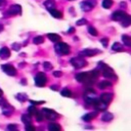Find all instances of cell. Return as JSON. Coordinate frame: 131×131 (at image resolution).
Returning <instances> with one entry per match:
<instances>
[{"label": "cell", "mask_w": 131, "mask_h": 131, "mask_svg": "<svg viewBox=\"0 0 131 131\" xmlns=\"http://www.w3.org/2000/svg\"><path fill=\"white\" fill-rule=\"evenodd\" d=\"M99 74H100V72H99L98 69L92 70L90 72L79 73V74L76 75V80L80 83L85 84L86 86H91L97 81V79L99 77Z\"/></svg>", "instance_id": "6da1fadb"}, {"label": "cell", "mask_w": 131, "mask_h": 131, "mask_svg": "<svg viewBox=\"0 0 131 131\" xmlns=\"http://www.w3.org/2000/svg\"><path fill=\"white\" fill-rule=\"evenodd\" d=\"M97 69L99 70V72L102 73V75L106 79H108V80H116L117 79V76H116L114 70L112 68H110L107 64L103 63L102 61H99L97 63Z\"/></svg>", "instance_id": "7a4b0ae2"}, {"label": "cell", "mask_w": 131, "mask_h": 131, "mask_svg": "<svg viewBox=\"0 0 131 131\" xmlns=\"http://www.w3.org/2000/svg\"><path fill=\"white\" fill-rule=\"evenodd\" d=\"M83 98H84V101L87 103V104H90V105H94L99 99L95 93V91L91 88H88L86 89V91L84 92L83 94Z\"/></svg>", "instance_id": "3957f363"}, {"label": "cell", "mask_w": 131, "mask_h": 131, "mask_svg": "<svg viewBox=\"0 0 131 131\" xmlns=\"http://www.w3.org/2000/svg\"><path fill=\"white\" fill-rule=\"evenodd\" d=\"M54 49L56 51V53L60 54V55H68L71 52V48L67 43L63 42H56V44L54 45Z\"/></svg>", "instance_id": "277c9868"}, {"label": "cell", "mask_w": 131, "mask_h": 131, "mask_svg": "<svg viewBox=\"0 0 131 131\" xmlns=\"http://www.w3.org/2000/svg\"><path fill=\"white\" fill-rule=\"evenodd\" d=\"M70 62L75 69H81L87 66V61L83 57H74L70 60Z\"/></svg>", "instance_id": "5b68a950"}, {"label": "cell", "mask_w": 131, "mask_h": 131, "mask_svg": "<svg viewBox=\"0 0 131 131\" xmlns=\"http://www.w3.org/2000/svg\"><path fill=\"white\" fill-rule=\"evenodd\" d=\"M42 114H43L44 118H46L49 121H55L59 117L57 113H55L53 110H49V108H43Z\"/></svg>", "instance_id": "8992f818"}, {"label": "cell", "mask_w": 131, "mask_h": 131, "mask_svg": "<svg viewBox=\"0 0 131 131\" xmlns=\"http://www.w3.org/2000/svg\"><path fill=\"white\" fill-rule=\"evenodd\" d=\"M46 82H47V77H46V75H45L44 73L39 72V73L36 75V77H35V84H36V86H38V87H43V86H45Z\"/></svg>", "instance_id": "52a82bcc"}, {"label": "cell", "mask_w": 131, "mask_h": 131, "mask_svg": "<svg viewBox=\"0 0 131 131\" xmlns=\"http://www.w3.org/2000/svg\"><path fill=\"white\" fill-rule=\"evenodd\" d=\"M96 5V2L94 0H84L82 3H81V8L83 11H89L91 9L94 8V6Z\"/></svg>", "instance_id": "ba28073f"}, {"label": "cell", "mask_w": 131, "mask_h": 131, "mask_svg": "<svg viewBox=\"0 0 131 131\" xmlns=\"http://www.w3.org/2000/svg\"><path fill=\"white\" fill-rule=\"evenodd\" d=\"M1 69L2 71L7 74L8 76H15L16 75V70L15 68L12 66V64H9V63H6V64H2L1 66Z\"/></svg>", "instance_id": "9c48e42d"}, {"label": "cell", "mask_w": 131, "mask_h": 131, "mask_svg": "<svg viewBox=\"0 0 131 131\" xmlns=\"http://www.w3.org/2000/svg\"><path fill=\"white\" fill-rule=\"evenodd\" d=\"M7 13L9 15H17V14H20L21 13V6L18 5V4H13L11 5L8 10H7Z\"/></svg>", "instance_id": "30bf717a"}, {"label": "cell", "mask_w": 131, "mask_h": 131, "mask_svg": "<svg viewBox=\"0 0 131 131\" xmlns=\"http://www.w3.org/2000/svg\"><path fill=\"white\" fill-rule=\"evenodd\" d=\"M127 15V13L123 10H117L112 14V19L116 20V21H121L125 16Z\"/></svg>", "instance_id": "8fae6325"}, {"label": "cell", "mask_w": 131, "mask_h": 131, "mask_svg": "<svg viewBox=\"0 0 131 131\" xmlns=\"http://www.w3.org/2000/svg\"><path fill=\"white\" fill-rule=\"evenodd\" d=\"M1 106H2V113H3L6 117H10V116L12 115V113L14 112V108H13L10 104H8L7 102H6L5 104L1 105Z\"/></svg>", "instance_id": "7c38bea8"}, {"label": "cell", "mask_w": 131, "mask_h": 131, "mask_svg": "<svg viewBox=\"0 0 131 131\" xmlns=\"http://www.w3.org/2000/svg\"><path fill=\"white\" fill-rule=\"evenodd\" d=\"M97 53H99L98 49H84L80 52V55H82V56H94Z\"/></svg>", "instance_id": "4fadbf2b"}, {"label": "cell", "mask_w": 131, "mask_h": 131, "mask_svg": "<svg viewBox=\"0 0 131 131\" xmlns=\"http://www.w3.org/2000/svg\"><path fill=\"white\" fill-rule=\"evenodd\" d=\"M113 97H114L113 93L104 92V93H102V94L99 96V100H101V101H103V102H105V103H107V104H108V103L112 101Z\"/></svg>", "instance_id": "5bb4252c"}, {"label": "cell", "mask_w": 131, "mask_h": 131, "mask_svg": "<svg viewBox=\"0 0 131 131\" xmlns=\"http://www.w3.org/2000/svg\"><path fill=\"white\" fill-rule=\"evenodd\" d=\"M10 56V50L8 47H2L0 48V57L2 59H7Z\"/></svg>", "instance_id": "9a60e30c"}, {"label": "cell", "mask_w": 131, "mask_h": 131, "mask_svg": "<svg viewBox=\"0 0 131 131\" xmlns=\"http://www.w3.org/2000/svg\"><path fill=\"white\" fill-rule=\"evenodd\" d=\"M93 106L95 107L96 111L101 112V111H105V110H106V107H107V103H105V102H103V101H101V100H98Z\"/></svg>", "instance_id": "2e32d148"}, {"label": "cell", "mask_w": 131, "mask_h": 131, "mask_svg": "<svg viewBox=\"0 0 131 131\" xmlns=\"http://www.w3.org/2000/svg\"><path fill=\"white\" fill-rule=\"evenodd\" d=\"M96 116H97V111H96V112H92V113H88V114L84 115V116L82 117V119H83L85 122H90V121L93 120Z\"/></svg>", "instance_id": "e0dca14e"}, {"label": "cell", "mask_w": 131, "mask_h": 131, "mask_svg": "<svg viewBox=\"0 0 131 131\" xmlns=\"http://www.w3.org/2000/svg\"><path fill=\"white\" fill-rule=\"evenodd\" d=\"M48 11H49L50 14H51L53 17H55V18H61V17H62V13H61L59 10L55 9V7H53V8H49Z\"/></svg>", "instance_id": "ac0fdd59"}, {"label": "cell", "mask_w": 131, "mask_h": 131, "mask_svg": "<svg viewBox=\"0 0 131 131\" xmlns=\"http://www.w3.org/2000/svg\"><path fill=\"white\" fill-rule=\"evenodd\" d=\"M113 119H114V115L112 113H108V112L103 113L102 116H101V120L103 122H111Z\"/></svg>", "instance_id": "d6986e66"}, {"label": "cell", "mask_w": 131, "mask_h": 131, "mask_svg": "<svg viewBox=\"0 0 131 131\" xmlns=\"http://www.w3.org/2000/svg\"><path fill=\"white\" fill-rule=\"evenodd\" d=\"M47 37H48V39H49L51 42H54V43L60 41V36L57 35V34H54V33H49V34H47Z\"/></svg>", "instance_id": "ffe728a7"}, {"label": "cell", "mask_w": 131, "mask_h": 131, "mask_svg": "<svg viewBox=\"0 0 131 131\" xmlns=\"http://www.w3.org/2000/svg\"><path fill=\"white\" fill-rule=\"evenodd\" d=\"M21 121L25 123V125L32 124V116L30 114H24L21 115Z\"/></svg>", "instance_id": "44dd1931"}, {"label": "cell", "mask_w": 131, "mask_h": 131, "mask_svg": "<svg viewBox=\"0 0 131 131\" xmlns=\"http://www.w3.org/2000/svg\"><path fill=\"white\" fill-rule=\"evenodd\" d=\"M130 24H131V17H130V15L129 14H127L122 20H121V25H122V27H124V28H127V27H129L130 26Z\"/></svg>", "instance_id": "7402d4cb"}, {"label": "cell", "mask_w": 131, "mask_h": 131, "mask_svg": "<svg viewBox=\"0 0 131 131\" xmlns=\"http://www.w3.org/2000/svg\"><path fill=\"white\" fill-rule=\"evenodd\" d=\"M112 50H114V51H116V52H121V51H124V47H123V45H122L121 43L116 42V43L113 44Z\"/></svg>", "instance_id": "603a6c76"}, {"label": "cell", "mask_w": 131, "mask_h": 131, "mask_svg": "<svg viewBox=\"0 0 131 131\" xmlns=\"http://www.w3.org/2000/svg\"><path fill=\"white\" fill-rule=\"evenodd\" d=\"M98 88L99 89H105L106 87H111L112 86V83H111V81H108V80H103V81H101L100 83H98Z\"/></svg>", "instance_id": "cb8c5ba5"}, {"label": "cell", "mask_w": 131, "mask_h": 131, "mask_svg": "<svg viewBox=\"0 0 131 131\" xmlns=\"http://www.w3.org/2000/svg\"><path fill=\"white\" fill-rule=\"evenodd\" d=\"M122 41H123V43H124L126 46H128V47L131 46V37H130V36H128V35H123V36H122Z\"/></svg>", "instance_id": "d4e9b609"}, {"label": "cell", "mask_w": 131, "mask_h": 131, "mask_svg": "<svg viewBox=\"0 0 131 131\" xmlns=\"http://www.w3.org/2000/svg\"><path fill=\"white\" fill-rule=\"evenodd\" d=\"M60 94H61L62 96H66V97H72V96H73V93H72V91H71L69 88H63V89H61Z\"/></svg>", "instance_id": "484cf974"}, {"label": "cell", "mask_w": 131, "mask_h": 131, "mask_svg": "<svg viewBox=\"0 0 131 131\" xmlns=\"http://www.w3.org/2000/svg\"><path fill=\"white\" fill-rule=\"evenodd\" d=\"M49 130H52V131H55V130H61V127L57 124V123H50L48 124V127H47Z\"/></svg>", "instance_id": "4316f807"}, {"label": "cell", "mask_w": 131, "mask_h": 131, "mask_svg": "<svg viewBox=\"0 0 131 131\" xmlns=\"http://www.w3.org/2000/svg\"><path fill=\"white\" fill-rule=\"evenodd\" d=\"M113 4H114V1L113 0H103L102 1V7L103 8H106V9L111 8L113 6Z\"/></svg>", "instance_id": "83f0119b"}, {"label": "cell", "mask_w": 131, "mask_h": 131, "mask_svg": "<svg viewBox=\"0 0 131 131\" xmlns=\"http://www.w3.org/2000/svg\"><path fill=\"white\" fill-rule=\"evenodd\" d=\"M44 5H45V7H46L47 9L53 8V7H55V2H54L53 0H46V1L44 2Z\"/></svg>", "instance_id": "f1b7e54d"}, {"label": "cell", "mask_w": 131, "mask_h": 131, "mask_svg": "<svg viewBox=\"0 0 131 131\" xmlns=\"http://www.w3.org/2000/svg\"><path fill=\"white\" fill-rule=\"evenodd\" d=\"M15 97H16L19 101H21V102H24V101H26V100L28 99V96H27V94H25V93H18V94L15 95Z\"/></svg>", "instance_id": "f546056e"}, {"label": "cell", "mask_w": 131, "mask_h": 131, "mask_svg": "<svg viewBox=\"0 0 131 131\" xmlns=\"http://www.w3.org/2000/svg\"><path fill=\"white\" fill-rule=\"evenodd\" d=\"M37 112H38V110H37V107H36L35 105H31V106L28 107V113H29L31 116H35Z\"/></svg>", "instance_id": "4dcf8cb0"}, {"label": "cell", "mask_w": 131, "mask_h": 131, "mask_svg": "<svg viewBox=\"0 0 131 131\" xmlns=\"http://www.w3.org/2000/svg\"><path fill=\"white\" fill-rule=\"evenodd\" d=\"M88 32H89V34L92 35V36H97V35H98L97 30H96L94 27H92V26H88Z\"/></svg>", "instance_id": "1f68e13d"}, {"label": "cell", "mask_w": 131, "mask_h": 131, "mask_svg": "<svg viewBox=\"0 0 131 131\" xmlns=\"http://www.w3.org/2000/svg\"><path fill=\"white\" fill-rule=\"evenodd\" d=\"M43 42H44V38L42 36H37V37H35L33 39V43L34 44H41Z\"/></svg>", "instance_id": "d6a6232c"}, {"label": "cell", "mask_w": 131, "mask_h": 131, "mask_svg": "<svg viewBox=\"0 0 131 131\" xmlns=\"http://www.w3.org/2000/svg\"><path fill=\"white\" fill-rule=\"evenodd\" d=\"M35 118H36V121H37V122H42V121L44 120V116H43L42 112H39V111L36 113Z\"/></svg>", "instance_id": "836d02e7"}, {"label": "cell", "mask_w": 131, "mask_h": 131, "mask_svg": "<svg viewBox=\"0 0 131 131\" xmlns=\"http://www.w3.org/2000/svg\"><path fill=\"white\" fill-rule=\"evenodd\" d=\"M43 68L46 70V71H49V70H52V64L48 61H45L43 62Z\"/></svg>", "instance_id": "e575fe53"}, {"label": "cell", "mask_w": 131, "mask_h": 131, "mask_svg": "<svg viewBox=\"0 0 131 131\" xmlns=\"http://www.w3.org/2000/svg\"><path fill=\"white\" fill-rule=\"evenodd\" d=\"M11 48H12L13 50H15V51H18V50L21 48V44H19V43H13V44L11 45Z\"/></svg>", "instance_id": "d590c367"}, {"label": "cell", "mask_w": 131, "mask_h": 131, "mask_svg": "<svg viewBox=\"0 0 131 131\" xmlns=\"http://www.w3.org/2000/svg\"><path fill=\"white\" fill-rule=\"evenodd\" d=\"M100 42H101V44H102L103 47H107V44H108V39H107V38H102V39H100Z\"/></svg>", "instance_id": "8d00e7d4"}, {"label": "cell", "mask_w": 131, "mask_h": 131, "mask_svg": "<svg viewBox=\"0 0 131 131\" xmlns=\"http://www.w3.org/2000/svg\"><path fill=\"white\" fill-rule=\"evenodd\" d=\"M17 125L16 124H8L7 125V130H16Z\"/></svg>", "instance_id": "74e56055"}, {"label": "cell", "mask_w": 131, "mask_h": 131, "mask_svg": "<svg viewBox=\"0 0 131 131\" xmlns=\"http://www.w3.org/2000/svg\"><path fill=\"white\" fill-rule=\"evenodd\" d=\"M86 24H87V20H86L85 18L79 19V20H77V23H76L77 26H82V25H86Z\"/></svg>", "instance_id": "f35d334b"}, {"label": "cell", "mask_w": 131, "mask_h": 131, "mask_svg": "<svg viewBox=\"0 0 131 131\" xmlns=\"http://www.w3.org/2000/svg\"><path fill=\"white\" fill-rule=\"evenodd\" d=\"M7 4V1L6 0H0V9H2L3 7H5Z\"/></svg>", "instance_id": "ab89813d"}, {"label": "cell", "mask_w": 131, "mask_h": 131, "mask_svg": "<svg viewBox=\"0 0 131 131\" xmlns=\"http://www.w3.org/2000/svg\"><path fill=\"white\" fill-rule=\"evenodd\" d=\"M53 76H54V77H61V76H62V72H60V71H55V72H53Z\"/></svg>", "instance_id": "60d3db41"}, {"label": "cell", "mask_w": 131, "mask_h": 131, "mask_svg": "<svg viewBox=\"0 0 131 131\" xmlns=\"http://www.w3.org/2000/svg\"><path fill=\"white\" fill-rule=\"evenodd\" d=\"M7 101L2 97V94H0V105H3V104H5Z\"/></svg>", "instance_id": "b9f144b4"}, {"label": "cell", "mask_w": 131, "mask_h": 131, "mask_svg": "<svg viewBox=\"0 0 131 131\" xmlns=\"http://www.w3.org/2000/svg\"><path fill=\"white\" fill-rule=\"evenodd\" d=\"M30 102H31L32 104H35V105H37V104H41V103H44V101H35V100H30Z\"/></svg>", "instance_id": "7bdbcfd3"}, {"label": "cell", "mask_w": 131, "mask_h": 131, "mask_svg": "<svg viewBox=\"0 0 131 131\" xmlns=\"http://www.w3.org/2000/svg\"><path fill=\"white\" fill-rule=\"evenodd\" d=\"M35 128L31 125V124H29V125H26V130H34Z\"/></svg>", "instance_id": "ee69618b"}, {"label": "cell", "mask_w": 131, "mask_h": 131, "mask_svg": "<svg viewBox=\"0 0 131 131\" xmlns=\"http://www.w3.org/2000/svg\"><path fill=\"white\" fill-rule=\"evenodd\" d=\"M50 88L53 89V90H56V91H57L59 87H58V85H52V86H50Z\"/></svg>", "instance_id": "f6af8a7d"}, {"label": "cell", "mask_w": 131, "mask_h": 131, "mask_svg": "<svg viewBox=\"0 0 131 131\" xmlns=\"http://www.w3.org/2000/svg\"><path fill=\"white\" fill-rule=\"evenodd\" d=\"M72 32H75V29H74V28H71V29L69 30V32H68V33H72Z\"/></svg>", "instance_id": "bcb514c9"}, {"label": "cell", "mask_w": 131, "mask_h": 131, "mask_svg": "<svg viewBox=\"0 0 131 131\" xmlns=\"http://www.w3.org/2000/svg\"><path fill=\"white\" fill-rule=\"evenodd\" d=\"M26 82H27L26 80H21V84H23V85H26V84H27Z\"/></svg>", "instance_id": "7dc6e473"}, {"label": "cell", "mask_w": 131, "mask_h": 131, "mask_svg": "<svg viewBox=\"0 0 131 131\" xmlns=\"http://www.w3.org/2000/svg\"><path fill=\"white\" fill-rule=\"evenodd\" d=\"M2 31H3V26L0 25V32H2Z\"/></svg>", "instance_id": "c3c4849f"}, {"label": "cell", "mask_w": 131, "mask_h": 131, "mask_svg": "<svg viewBox=\"0 0 131 131\" xmlns=\"http://www.w3.org/2000/svg\"><path fill=\"white\" fill-rule=\"evenodd\" d=\"M70 1H72V0H70Z\"/></svg>", "instance_id": "681fc988"}]
</instances>
